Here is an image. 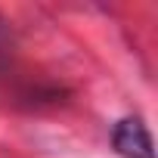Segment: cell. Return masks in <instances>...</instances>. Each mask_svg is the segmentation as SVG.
I'll use <instances>...</instances> for the list:
<instances>
[{
    "label": "cell",
    "mask_w": 158,
    "mask_h": 158,
    "mask_svg": "<svg viewBox=\"0 0 158 158\" xmlns=\"http://www.w3.org/2000/svg\"><path fill=\"white\" fill-rule=\"evenodd\" d=\"M112 143L115 149L124 155V158H155L152 152V136L146 130V124L139 118H124L118 121L115 133H112Z\"/></svg>",
    "instance_id": "1"
}]
</instances>
